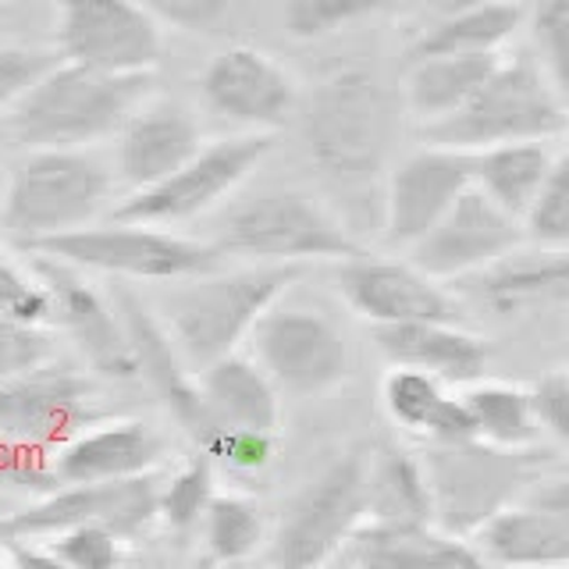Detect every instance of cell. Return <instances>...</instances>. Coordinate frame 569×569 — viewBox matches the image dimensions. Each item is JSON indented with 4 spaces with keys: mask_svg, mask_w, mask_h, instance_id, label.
<instances>
[{
    "mask_svg": "<svg viewBox=\"0 0 569 569\" xmlns=\"http://www.w3.org/2000/svg\"><path fill=\"white\" fill-rule=\"evenodd\" d=\"M153 76H111L58 61L4 111V132L22 150H89L114 139L136 107L150 97Z\"/></svg>",
    "mask_w": 569,
    "mask_h": 569,
    "instance_id": "6da1fadb",
    "label": "cell"
},
{
    "mask_svg": "<svg viewBox=\"0 0 569 569\" xmlns=\"http://www.w3.org/2000/svg\"><path fill=\"white\" fill-rule=\"evenodd\" d=\"M299 263H242L171 281L174 292L164 299V328L171 331L182 360L200 373L221 360L257 328V320L299 281Z\"/></svg>",
    "mask_w": 569,
    "mask_h": 569,
    "instance_id": "7a4b0ae2",
    "label": "cell"
},
{
    "mask_svg": "<svg viewBox=\"0 0 569 569\" xmlns=\"http://www.w3.org/2000/svg\"><path fill=\"white\" fill-rule=\"evenodd\" d=\"M385 93L367 71H335L313 89L302 139L313 171L335 196L367 207L385 174Z\"/></svg>",
    "mask_w": 569,
    "mask_h": 569,
    "instance_id": "3957f363",
    "label": "cell"
},
{
    "mask_svg": "<svg viewBox=\"0 0 569 569\" xmlns=\"http://www.w3.org/2000/svg\"><path fill=\"white\" fill-rule=\"evenodd\" d=\"M114 186V171L89 150H26L11 178H4L0 231L18 249H26L64 231L97 224L111 203Z\"/></svg>",
    "mask_w": 569,
    "mask_h": 569,
    "instance_id": "277c9868",
    "label": "cell"
},
{
    "mask_svg": "<svg viewBox=\"0 0 569 569\" xmlns=\"http://www.w3.org/2000/svg\"><path fill=\"white\" fill-rule=\"evenodd\" d=\"M210 242L224 260L236 257L246 263H342L363 253L349 224L299 189H260L242 196L221 213L218 236Z\"/></svg>",
    "mask_w": 569,
    "mask_h": 569,
    "instance_id": "5b68a950",
    "label": "cell"
},
{
    "mask_svg": "<svg viewBox=\"0 0 569 569\" xmlns=\"http://www.w3.org/2000/svg\"><path fill=\"white\" fill-rule=\"evenodd\" d=\"M569 111L548 86L545 71L538 68L530 50L502 53V61L485 79V86L459 107L452 118L420 129L423 142L452 150H488L498 142H530V139H556L566 132Z\"/></svg>",
    "mask_w": 569,
    "mask_h": 569,
    "instance_id": "8992f818",
    "label": "cell"
},
{
    "mask_svg": "<svg viewBox=\"0 0 569 569\" xmlns=\"http://www.w3.org/2000/svg\"><path fill=\"white\" fill-rule=\"evenodd\" d=\"M22 253H40L79 267L86 274H111L129 281H186L196 274L218 271L224 253L210 239H192L174 228L139 224V221H111L86 224L64 236L26 246Z\"/></svg>",
    "mask_w": 569,
    "mask_h": 569,
    "instance_id": "52a82bcc",
    "label": "cell"
},
{
    "mask_svg": "<svg viewBox=\"0 0 569 569\" xmlns=\"http://www.w3.org/2000/svg\"><path fill=\"white\" fill-rule=\"evenodd\" d=\"M271 150L274 132H236L210 139L157 186L124 192V200L114 207V218L157 228L189 224L221 207L231 192H239Z\"/></svg>",
    "mask_w": 569,
    "mask_h": 569,
    "instance_id": "ba28073f",
    "label": "cell"
},
{
    "mask_svg": "<svg viewBox=\"0 0 569 569\" xmlns=\"http://www.w3.org/2000/svg\"><path fill=\"white\" fill-rule=\"evenodd\" d=\"M423 467L435 491V523L456 538H470L491 512L538 480L533 449H495L485 441L431 445Z\"/></svg>",
    "mask_w": 569,
    "mask_h": 569,
    "instance_id": "9c48e42d",
    "label": "cell"
},
{
    "mask_svg": "<svg viewBox=\"0 0 569 569\" xmlns=\"http://www.w3.org/2000/svg\"><path fill=\"white\" fill-rule=\"evenodd\" d=\"M367 516V452L352 449L331 459L289 506H284L271 562L284 569L331 566L335 551Z\"/></svg>",
    "mask_w": 569,
    "mask_h": 569,
    "instance_id": "30bf717a",
    "label": "cell"
},
{
    "mask_svg": "<svg viewBox=\"0 0 569 569\" xmlns=\"http://www.w3.org/2000/svg\"><path fill=\"white\" fill-rule=\"evenodd\" d=\"M253 360L267 370L281 396L313 399L349 381L352 356L335 320L307 307H281V299L249 331Z\"/></svg>",
    "mask_w": 569,
    "mask_h": 569,
    "instance_id": "8fae6325",
    "label": "cell"
},
{
    "mask_svg": "<svg viewBox=\"0 0 569 569\" xmlns=\"http://www.w3.org/2000/svg\"><path fill=\"white\" fill-rule=\"evenodd\" d=\"M58 11L53 53L111 76H153L164 29L136 0H50Z\"/></svg>",
    "mask_w": 569,
    "mask_h": 569,
    "instance_id": "7c38bea8",
    "label": "cell"
},
{
    "mask_svg": "<svg viewBox=\"0 0 569 569\" xmlns=\"http://www.w3.org/2000/svg\"><path fill=\"white\" fill-rule=\"evenodd\" d=\"M153 473L103 480V485H58L29 506L0 516V541H47L79 523H103L124 541H139L157 523Z\"/></svg>",
    "mask_w": 569,
    "mask_h": 569,
    "instance_id": "4fadbf2b",
    "label": "cell"
},
{
    "mask_svg": "<svg viewBox=\"0 0 569 569\" xmlns=\"http://www.w3.org/2000/svg\"><path fill=\"white\" fill-rule=\"evenodd\" d=\"M107 417L97 373L61 363L58 356L18 378L0 381V435L58 449L82 427Z\"/></svg>",
    "mask_w": 569,
    "mask_h": 569,
    "instance_id": "5bb4252c",
    "label": "cell"
},
{
    "mask_svg": "<svg viewBox=\"0 0 569 569\" xmlns=\"http://www.w3.org/2000/svg\"><path fill=\"white\" fill-rule=\"evenodd\" d=\"M29 267L47 284L53 302V325L76 342L86 367L107 381H139L136 352L124 331L118 302L107 299L86 271L40 253H26Z\"/></svg>",
    "mask_w": 569,
    "mask_h": 569,
    "instance_id": "9a60e30c",
    "label": "cell"
},
{
    "mask_svg": "<svg viewBox=\"0 0 569 569\" xmlns=\"http://www.w3.org/2000/svg\"><path fill=\"white\" fill-rule=\"evenodd\" d=\"M520 242H523L520 218H512L509 210H502L477 186H470L459 192V200L406 253L435 281H462L485 271L488 263L506 257Z\"/></svg>",
    "mask_w": 569,
    "mask_h": 569,
    "instance_id": "2e32d148",
    "label": "cell"
},
{
    "mask_svg": "<svg viewBox=\"0 0 569 569\" xmlns=\"http://www.w3.org/2000/svg\"><path fill=\"white\" fill-rule=\"evenodd\" d=\"M335 284L346 307L373 328L409 320H462V302L413 260H385L363 249L360 257L338 263Z\"/></svg>",
    "mask_w": 569,
    "mask_h": 569,
    "instance_id": "e0dca14e",
    "label": "cell"
},
{
    "mask_svg": "<svg viewBox=\"0 0 569 569\" xmlns=\"http://www.w3.org/2000/svg\"><path fill=\"white\" fill-rule=\"evenodd\" d=\"M200 93L210 111L239 132H278L292 121L299 103L296 79L257 47L213 53L200 76Z\"/></svg>",
    "mask_w": 569,
    "mask_h": 569,
    "instance_id": "ac0fdd59",
    "label": "cell"
},
{
    "mask_svg": "<svg viewBox=\"0 0 569 569\" xmlns=\"http://www.w3.org/2000/svg\"><path fill=\"white\" fill-rule=\"evenodd\" d=\"M473 186V153L435 147L409 153L385 174L381 192V228L385 242L396 249H409L427 228L449 210L462 189Z\"/></svg>",
    "mask_w": 569,
    "mask_h": 569,
    "instance_id": "d6986e66",
    "label": "cell"
},
{
    "mask_svg": "<svg viewBox=\"0 0 569 569\" xmlns=\"http://www.w3.org/2000/svg\"><path fill=\"white\" fill-rule=\"evenodd\" d=\"M118 310L124 320V331H129V342L136 352V367H139V381H147L157 399L168 406V413L178 420V427L207 449V441L221 431V423L213 420L207 409V399L200 391V378L196 370L182 360L171 331L164 328L153 310H147V302L136 299L132 292H118Z\"/></svg>",
    "mask_w": 569,
    "mask_h": 569,
    "instance_id": "ffe728a7",
    "label": "cell"
},
{
    "mask_svg": "<svg viewBox=\"0 0 569 569\" xmlns=\"http://www.w3.org/2000/svg\"><path fill=\"white\" fill-rule=\"evenodd\" d=\"M203 147V132L189 107L174 100H142L114 136V182L124 192L157 186Z\"/></svg>",
    "mask_w": 569,
    "mask_h": 569,
    "instance_id": "44dd1931",
    "label": "cell"
},
{
    "mask_svg": "<svg viewBox=\"0 0 569 569\" xmlns=\"http://www.w3.org/2000/svg\"><path fill=\"white\" fill-rule=\"evenodd\" d=\"M331 566L349 569H477L485 566L470 538L438 523H385L360 520L335 551Z\"/></svg>",
    "mask_w": 569,
    "mask_h": 569,
    "instance_id": "7402d4cb",
    "label": "cell"
},
{
    "mask_svg": "<svg viewBox=\"0 0 569 569\" xmlns=\"http://www.w3.org/2000/svg\"><path fill=\"white\" fill-rule=\"evenodd\" d=\"M160 456L164 441L150 423L103 417L53 449V473L61 485H103V480L153 473Z\"/></svg>",
    "mask_w": 569,
    "mask_h": 569,
    "instance_id": "603a6c76",
    "label": "cell"
},
{
    "mask_svg": "<svg viewBox=\"0 0 569 569\" xmlns=\"http://www.w3.org/2000/svg\"><path fill=\"white\" fill-rule=\"evenodd\" d=\"M470 296L498 317H523L569 299V249L520 242L470 278Z\"/></svg>",
    "mask_w": 569,
    "mask_h": 569,
    "instance_id": "cb8c5ba5",
    "label": "cell"
},
{
    "mask_svg": "<svg viewBox=\"0 0 569 569\" xmlns=\"http://www.w3.org/2000/svg\"><path fill=\"white\" fill-rule=\"evenodd\" d=\"M373 346L391 367H417L449 388H467L488 378L491 349L462 320H409L373 328Z\"/></svg>",
    "mask_w": 569,
    "mask_h": 569,
    "instance_id": "d4e9b609",
    "label": "cell"
},
{
    "mask_svg": "<svg viewBox=\"0 0 569 569\" xmlns=\"http://www.w3.org/2000/svg\"><path fill=\"white\" fill-rule=\"evenodd\" d=\"M485 566H569V523L533 502H509L470 533Z\"/></svg>",
    "mask_w": 569,
    "mask_h": 569,
    "instance_id": "484cf974",
    "label": "cell"
},
{
    "mask_svg": "<svg viewBox=\"0 0 569 569\" xmlns=\"http://www.w3.org/2000/svg\"><path fill=\"white\" fill-rule=\"evenodd\" d=\"M196 378H200L207 409L221 427H249V431L278 435L281 391L257 360L242 352H228L221 360L207 363Z\"/></svg>",
    "mask_w": 569,
    "mask_h": 569,
    "instance_id": "4316f807",
    "label": "cell"
},
{
    "mask_svg": "<svg viewBox=\"0 0 569 569\" xmlns=\"http://www.w3.org/2000/svg\"><path fill=\"white\" fill-rule=\"evenodd\" d=\"M502 53H431V58H413L402 79L409 118L420 129L452 118L485 86L495 64L502 61Z\"/></svg>",
    "mask_w": 569,
    "mask_h": 569,
    "instance_id": "83f0119b",
    "label": "cell"
},
{
    "mask_svg": "<svg viewBox=\"0 0 569 569\" xmlns=\"http://www.w3.org/2000/svg\"><path fill=\"white\" fill-rule=\"evenodd\" d=\"M385 523H435V491L423 459L402 445L367 452V516Z\"/></svg>",
    "mask_w": 569,
    "mask_h": 569,
    "instance_id": "f1b7e54d",
    "label": "cell"
},
{
    "mask_svg": "<svg viewBox=\"0 0 569 569\" xmlns=\"http://www.w3.org/2000/svg\"><path fill=\"white\" fill-rule=\"evenodd\" d=\"M523 0H477L470 8L445 14L427 29L409 58H431V53H502L509 40L523 29Z\"/></svg>",
    "mask_w": 569,
    "mask_h": 569,
    "instance_id": "f546056e",
    "label": "cell"
},
{
    "mask_svg": "<svg viewBox=\"0 0 569 569\" xmlns=\"http://www.w3.org/2000/svg\"><path fill=\"white\" fill-rule=\"evenodd\" d=\"M551 160H556V153L541 139L498 142V147L473 153V186L502 210H509L512 218H523V210L545 182Z\"/></svg>",
    "mask_w": 569,
    "mask_h": 569,
    "instance_id": "4dcf8cb0",
    "label": "cell"
},
{
    "mask_svg": "<svg viewBox=\"0 0 569 569\" xmlns=\"http://www.w3.org/2000/svg\"><path fill=\"white\" fill-rule=\"evenodd\" d=\"M462 399L470 406L477 441L495 445V449H533L538 445L541 423L533 413L530 388L480 378L462 388Z\"/></svg>",
    "mask_w": 569,
    "mask_h": 569,
    "instance_id": "1f68e13d",
    "label": "cell"
},
{
    "mask_svg": "<svg viewBox=\"0 0 569 569\" xmlns=\"http://www.w3.org/2000/svg\"><path fill=\"white\" fill-rule=\"evenodd\" d=\"M200 530H203L207 559L218 566L253 559L267 541L263 509L257 498H249L242 491H213Z\"/></svg>",
    "mask_w": 569,
    "mask_h": 569,
    "instance_id": "d6a6232c",
    "label": "cell"
},
{
    "mask_svg": "<svg viewBox=\"0 0 569 569\" xmlns=\"http://www.w3.org/2000/svg\"><path fill=\"white\" fill-rule=\"evenodd\" d=\"M445 396H449V385L417 367H391L381 381V406L388 420L413 438L427 435Z\"/></svg>",
    "mask_w": 569,
    "mask_h": 569,
    "instance_id": "836d02e7",
    "label": "cell"
},
{
    "mask_svg": "<svg viewBox=\"0 0 569 569\" xmlns=\"http://www.w3.org/2000/svg\"><path fill=\"white\" fill-rule=\"evenodd\" d=\"M213 459L207 452L182 462L164 485L157 488V523L171 533H189L203 523V512L213 498Z\"/></svg>",
    "mask_w": 569,
    "mask_h": 569,
    "instance_id": "e575fe53",
    "label": "cell"
},
{
    "mask_svg": "<svg viewBox=\"0 0 569 569\" xmlns=\"http://www.w3.org/2000/svg\"><path fill=\"white\" fill-rule=\"evenodd\" d=\"M527 26L533 61L569 111V0H533Z\"/></svg>",
    "mask_w": 569,
    "mask_h": 569,
    "instance_id": "d590c367",
    "label": "cell"
},
{
    "mask_svg": "<svg viewBox=\"0 0 569 569\" xmlns=\"http://www.w3.org/2000/svg\"><path fill=\"white\" fill-rule=\"evenodd\" d=\"M523 242L569 249V150L556 153L538 196L523 210Z\"/></svg>",
    "mask_w": 569,
    "mask_h": 569,
    "instance_id": "8d00e7d4",
    "label": "cell"
},
{
    "mask_svg": "<svg viewBox=\"0 0 569 569\" xmlns=\"http://www.w3.org/2000/svg\"><path fill=\"white\" fill-rule=\"evenodd\" d=\"M391 0H289L284 4V29L296 40H325L363 18L378 14Z\"/></svg>",
    "mask_w": 569,
    "mask_h": 569,
    "instance_id": "74e56055",
    "label": "cell"
},
{
    "mask_svg": "<svg viewBox=\"0 0 569 569\" xmlns=\"http://www.w3.org/2000/svg\"><path fill=\"white\" fill-rule=\"evenodd\" d=\"M58 569H114L124 562V541L103 523H79L43 541Z\"/></svg>",
    "mask_w": 569,
    "mask_h": 569,
    "instance_id": "f35d334b",
    "label": "cell"
},
{
    "mask_svg": "<svg viewBox=\"0 0 569 569\" xmlns=\"http://www.w3.org/2000/svg\"><path fill=\"white\" fill-rule=\"evenodd\" d=\"M0 310L29 320V325H53V302L47 284L36 278L32 267L18 263L4 246H0Z\"/></svg>",
    "mask_w": 569,
    "mask_h": 569,
    "instance_id": "ab89813d",
    "label": "cell"
},
{
    "mask_svg": "<svg viewBox=\"0 0 569 569\" xmlns=\"http://www.w3.org/2000/svg\"><path fill=\"white\" fill-rule=\"evenodd\" d=\"M53 352L58 346H53L50 325H29L0 310V381L53 360Z\"/></svg>",
    "mask_w": 569,
    "mask_h": 569,
    "instance_id": "60d3db41",
    "label": "cell"
},
{
    "mask_svg": "<svg viewBox=\"0 0 569 569\" xmlns=\"http://www.w3.org/2000/svg\"><path fill=\"white\" fill-rule=\"evenodd\" d=\"M207 452L213 462H221L231 473H260L271 467L274 459V435L267 431H249V427H221L218 435L207 441Z\"/></svg>",
    "mask_w": 569,
    "mask_h": 569,
    "instance_id": "b9f144b4",
    "label": "cell"
},
{
    "mask_svg": "<svg viewBox=\"0 0 569 569\" xmlns=\"http://www.w3.org/2000/svg\"><path fill=\"white\" fill-rule=\"evenodd\" d=\"M142 11H150L160 26L182 32H218L231 14V0H136Z\"/></svg>",
    "mask_w": 569,
    "mask_h": 569,
    "instance_id": "7bdbcfd3",
    "label": "cell"
},
{
    "mask_svg": "<svg viewBox=\"0 0 569 569\" xmlns=\"http://www.w3.org/2000/svg\"><path fill=\"white\" fill-rule=\"evenodd\" d=\"M61 58L53 50H36V47H0V111L26 93V89L43 76L50 64Z\"/></svg>",
    "mask_w": 569,
    "mask_h": 569,
    "instance_id": "ee69618b",
    "label": "cell"
},
{
    "mask_svg": "<svg viewBox=\"0 0 569 569\" xmlns=\"http://www.w3.org/2000/svg\"><path fill=\"white\" fill-rule=\"evenodd\" d=\"M533 413H538L541 435L556 438L562 449H569V367L551 370L530 388Z\"/></svg>",
    "mask_w": 569,
    "mask_h": 569,
    "instance_id": "f6af8a7d",
    "label": "cell"
},
{
    "mask_svg": "<svg viewBox=\"0 0 569 569\" xmlns=\"http://www.w3.org/2000/svg\"><path fill=\"white\" fill-rule=\"evenodd\" d=\"M423 441L431 445H467V441H477V431H473V417H470V406L462 399V391H452L441 399L438 413L427 427Z\"/></svg>",
    "mask_w": 569,
    "mask_h": 569,
    "instance_id": "bcb514c9",
    "label": "cell"
},
{
    "mask_svg": "<svg viewBox=\"0 0 569 569\" xmlns=\"http://www.w3.org/2000/svg\"><path fill=\"white\" fill-rule=\"evenodd\" d=\"M523 498H527V502H533V506L548 509V512H556L559 520L569 523V473L530 480V488L523 491Z\"/></svg>",
    "mask_w": 569,
    "mask_h": 569,
    "instance_id": "7dc6e473",
    "label": "cell"
},
{
    "mask_svg": "<svg viewBox=\"0 0 569 569\" xmlns=\"http://www.w3.org/2000/svg\"><path fill=\"white\" fill-rule=\"evenodd\" d=\"M8 445H11V438H4V435H0V459H4V452H8Z\"/></svg>",
    "mask_w": 569,
    "mask_h": 569,
    "instance_id": "c3c4849f",
    "label": "cell"
},
{
    "mask_svg": "<svg viewBox=\"0 0 569 569\" xmlns=\"http://www.w3.org/2000/svg\"><path fill=\"white\" fill-rule=\"evenodd\" d=\"M0 566H8V551H4V545H0Z\"/></svg>",
    "mask_w": 569,
    "mask_h": 569,
    "instance_id": "681fc988",
    "label": "cell"
},
{
    "mask_svg": "<svg viewBox=\"0 0 569 569\" xmlns=\"http://www.w3.org/2000/svg\"><path fill=\"white\" fill-rule=\"evenodd\" d=\"M0 203H4V174H0Z\"/></svg>",
    "mask_w": 569,
    "mask_h": 569,
    "instance_id": "f907efd6",
    "label": "cell"
},
{
    "mask_svg": "<svg viewBox=\"0 0 569 569\" xmlns=\"http://www.w3.org/2000/svg\"><path fill=\"white\" fill-rule=\"evenodd\" d=\"M566 132H569V124H566Z\"/></svg>",
    "mask_w": 569,
    "mask_h": 569,
    "instance_id": "816d5d0a",
    "label": "cell"
}]
</instances>
